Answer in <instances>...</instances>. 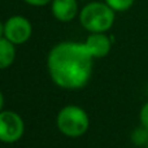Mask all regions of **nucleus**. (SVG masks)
I'll return each mask as SVG.
<instances>
[{
    "label": "nucleus",
    "instance_id": "nucleus-1",
    "mask_svg": "<svg viewBox=\"0 0 148 148\" xmlns=\"http://www.w3.org/2000/svg\"><path fill=\"white\" fill-rule=\"evenodd\" d=\"M94 57L84 43L61 42L51 48L47 56V69L52 82L60 88L79 90L88 83Z\"/></svg>",
    "mask_w": 148,
    "mask_h": 148
},
{
    "label": "nucleus",
    "instance_id": "nucleus-2",
    "mask_svg": "<svg viewBox=\"0 0 148 148\" xmlns=\"http://www.w3.org/2000/svg\"><path fill=\"white\" fill-rule=\"evenodd\" d=\"M78 20L88 33H107L114 23L116 12L105 3L91 1L79 10Z\"/></svg>",
    "mask_w": 148,
    "mask_h": 148
},
{
    "label": "nucleus",
    "instance_id": "nucleus-3",
    "mask_svg": "<svg viewBox=\"0 0 148 148\" xmlns=\"http://www.w3.org/2000/svg\"><path fill=\"white\" fill-rule=\"evenodd\" d=\"M56 125L60 133L69 138L82 136L90 127L87 112L78 105H65L57 113Z\"/></svg>",
    "mask_w": 148,
    "mask_h": 148
},
{
    "label": "nucleus",
    "instance_id": "nucleus-4",
    "mask_svg": "<svg viewBox=\"0 0 148 148\" xmlns=\"http://www.w3.org/2000/svg\"><path fill=\"white\" fill-rule=\"evenodd\" d=\"M25 133V123L18 113L13 110L0 112V142L12 144L18 142Z\"/></svg>",
    "mask_w": 148,
    "mask_h": 148
},
{
    "label": "nucleus",
    "instance_id": "nucleus-5",
    "mask_svg": "<svg viewBox=\"0 0 148 148\" xmlns=\"http://www.w3.org/2000/svg\"><path fill=\"white\" fill-rule=\"evenodd\" d=\"M33 25L26 17L16 14L4 22V38L12 42L14 46H21L31 38Z\"/></svg>",
    "mask_w": 148,
    "mask_h": 148
},
{
    "label": "nucleus",
    "instance_id": "nucleus-6",
    "mask_svg": "<svg viewBox=\"0 0 148 148\" xmlns=\"http://www.w3.org/2000/svg\"><path fill=\"white\" fill-rule=\"evenodd\" d=\"M84 46L94 59H103L109 55L112 49V40L105 33H90Z\"/></svg>",
    "mask_w": 148,
    "mask_h": 148
},
{
    "label": "nucleus",
    "instance_id": "nucleus-7",
    "mask_svg": "<svg viewBox=\"0 0 148 148\" xmlns=\"http://www.w3.org/2000/svg\"><path fill=\"white\" fill-rule=\"evenodd\" d=\"M51 12L60 22H70L79 14L78 0H52Z\"/></svg>",
    "mask_w": 148,
    "mask_h": 148
},
{
    "label": "nucleus",
    "instance_id": "nucleus-8",
    "mask_svg": "<svg viewBox=\"0 0 148 148\" xmlns=\"http://www.w3.org/2000/svg\"><path fill=\"white\" fill-rule=\"evenodd\" d=\"M16 60V46L7 38H0V70L7 69Z\"/></svg>",
    "mask_w": 148,
    "mask_h": 148
},
{
    "label": "nucleus",
    "instance_id": "nucleus-9",
    "mask_svg": "<svg viewBox=\"0 0 148 148\" xmlns=\"http://www.w3.org/2000/svg\"><path fill=\"white\" fill-rule=\"evenodd\" d=\"M104 3L117 13V12H126V10H129L134 5L135 0H104Z\"/></svg>",
    "mask_w": 148,
    "mask_h": 148
},
{
    "label": "nucleus",
    "instance_id": "nucleus-10",
    "mask_svg": "<svg viewBox=\"0 0 148 148\" xmlns=\"http://www.w3.org/2000/svg\"><path fill=\"white\" fill-rule=\"evenodd\" d=\"M131 140L135 146H146L148 142V130L143 126L136 127L131 134Z\"/></svg>",
    "mask_w": 148,
    "mask_h": 148
},
{
    "label": "nucleus",
    "instance_id": "nucleus-11",
    "mask_svg": "<svg viewBox=\"0 0 148 148\" xmlns=\"http://www.w3.org/2000/svg\"><path fill=\"white\" fill-rule=\"evenodd\" d=\"M139 121H140V126L148 130V101L142 105L139 112Z\"/></svg>",
    "mask_w": 148,
    "mask_h": 148
},
{
    "label": "nucleus",
    "instance_id": "nucleus-12",
    "mask_svg": "<svg viewBox=\"0 0 148 148\" xmlns=\"http://www.w3.org/2000/svg\"><path fill=\"white\" fill-rule=\"evenodd\" d=\"M23 1L31 7H46V5L51 4L52 0H23Z\"/></svg>",
    "mask_w": 148,
    "mask_h": 148
},
{
    "label": "nucleus",
    "instance_id": "nucleus-13",
    "mask_svg": "<svg viewBox=\"0 0 148 148\" xmlns=\"http://www.w3.org/2000/svg\"><path fill=\"white\" fill-rule=\"evenodd\" d=\"M3 107H4V96L0 91V112H3Z\"/></svg>",
    "mask_w": 148,
    "mask_h": 148
},
{
    "label": "nucleus",
    "instance_id": "nucleus-14",
    "mask_svg": "<svg viewBox=\"0 0 148 148\" xmlns=\"http://www.w3.org/2000/svg\"><path fill=\"white\" fill-rule=\"evenodd\" d=\"M3 36H4V22L0 21V38H3Z\"/></svg>",
    "mask_w": 148,
    "mask_h": 148
},
{
    "label": "nucleus",
    "instance_id": "nucleus-15",
    "mask_svg": "<svg viewBox=\"0 0 148 148\" xmlns=\"http://www.w3.org/2000/svg\"><path fill=\"white\" fill-rule=\"evenodd\" d=\"M146 148H148V142H147V144H146Z\"/></svg>",
    "mask_w": 148,
    "mask_h": 148
},
{
    "label": "nucleus",
    "instance_id": "nucleus-16",
    "mask_svg": "<svg viewBox=\"0 0 148 148\" xmlns=\"http://www.w3.org/2000/svg\"><path fill=\"white\" fill-rule=\"evenodd\" d=\"M147 91H148V83H147Z\"/></svg>",
    "mask_w": 148,
    "mask_h": 148
},
{
    "label": "nucleus",
    "instance_id": "nucleus-17",
    "mask_svg": "<svg viewBox=\"0 0 148 148\" xmlns=\"http://www.w3.org/2000/svg\"><path fill=\"white\" fill-rule=\"evenodd\" d=\"M82 1H84V0H82Z\"/></svg>",
    "mask_w": 148,
    "mask_h": 148
}]
</instances>
